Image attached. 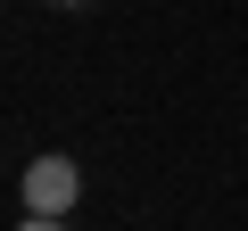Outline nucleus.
I'll return each instance as SVG.
<instances>
[{
	"mask_svg": "<svg viewBox=\"0 0 248 231\" xmlns=\"http://www.w3.org/2000/svg\"><path fill=\"white\" fill-rule=\"evenodd\" d=\"M75 190H83L75 157H33V165H25V215H66Z\"/></svg>",
	"mask_w": 248,
	"mask_h": 231,
	"instance_id": "1",
	"label": "nucleus"
},
{
	"mask_svg": "<svg viewBox=\"0 0 248 231\" xmlns=\"http://www.w3.org/2000/svg\"><path fill=\"white\" fill-rule=\"evenodd\" d=\"M17 231H66V215H25Z\"/></svg>",
	"mask_w": 248,
	"mask_h": 231,
	"instance_id": "2",
	"label": "nucleus"
},
{
	"mask_svg": "<svg viewBox=\"0 0 248 231\" xmlns=\"http://www.w3.org/2000/svg\"><path fill=\"white\" fill-rule=\"evenodd\" d=\"M66 9H75V0H66Z\"/></svg>",
	"mask_w": 248,
	"mask_h": 231,
	"instance_id": "3",
	"label": "nucleus"
}]
</instances>
